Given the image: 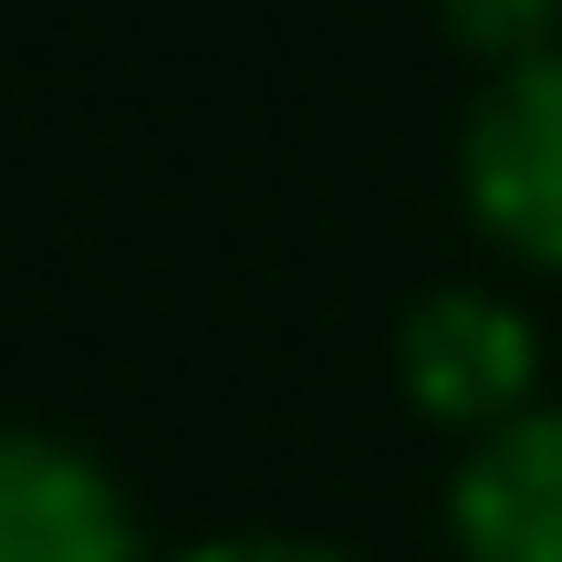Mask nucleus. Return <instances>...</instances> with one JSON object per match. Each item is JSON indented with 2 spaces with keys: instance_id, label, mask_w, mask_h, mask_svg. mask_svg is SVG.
<instances>
[{
  "instance_id": "f257e3e1",
  "label": "nucleus",
  "mask_w": 562,
  "mask_h": 562,
  "mask_svg": "<svg viewBox=\"0 0 562 562\" xmlns=\"http://www.w3.org/2000/svg\"><path fill=\"white\" fill-rule=\"evenodd\" d=\"M459 209L501 261L562 281V42L521 53L459 115Z\"/></svg>"
},
{
  "instance_id": "f03ea898",
  "label": "nucleus",
  "mask_w": 562,
  "mask_h": 562,
  "mask_svg": "<svg viewBox=\"0 0 562 562\" xmlns=\"http://www.w3.org/2000/svg\"><path fill=\"white\" fill-rule=\"evenodd\" d=\"M396 396L448 438H490L501 417L542 406V334L490 281H438L396 323Z\"/></svg>"
},
{
  "instance_id": "7ed1b4c3",
  "label": "nucleus",
  "mask_w": 562,
  "mask_h": 562,
  "mask_svg": "<svg viewBox=\"0 0 562 562\" xmlns=\"http://www.w3.org/2000/svg\"><path fill=\"white\" fill-rule=\"evenodd\" d=\"M0 562H146L136 501L94 448L53 427H0Z\"/></svg>"
},
{
  "instance_id": "20e7f679",
  "label": "nucleus",
  "mask_w": 562,
  "mask_h": 562,
  "mask_svg": "<svg viewBox=\"0 0 562 562\" xmlns=\"http://www.w3.org/2000/svg\"><path fill=\"white\" fill-rule=\"evenodd\" d=\"M448 552L459 562H562V406H521L448 469Z\"/></svg>"
},
{
  "instance_id": "39448f33",
  "label": "nucleus",
  "mask_w": 562,
  "mask_h": 562,
  "mask_svg": "<svg viewBox=\"0 0 562 562\" xmlns=\"http://www.w3.org/2000/svg\"><path fill=\"white\" fill-rule=\"evenodd\" d=\"M427 11H438V32L459 42L469 63H490V74L562 42V0H427Z\"/></svg>"
},
{
  "instance_id": "423d86ee",
  "label": "nucleus",
  "mask_w": 562,
  "mask_h": 562,
  "mask_svg": "<svg viewBox=\"0 0 562 562\" xmlns=\"http://www.w3.org/2000/svg\"><path fill=\"white\" fill-rule=\"evenodd\" d=\"M167 562H355V552L302 542V531H220V542H188V552H167Z\"/></svg>"
}]
</instances>
